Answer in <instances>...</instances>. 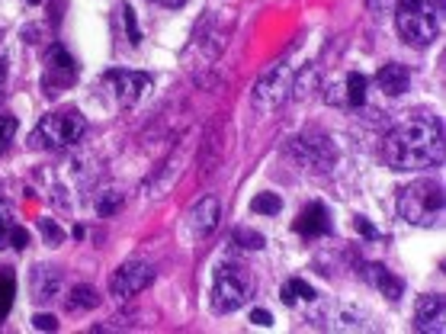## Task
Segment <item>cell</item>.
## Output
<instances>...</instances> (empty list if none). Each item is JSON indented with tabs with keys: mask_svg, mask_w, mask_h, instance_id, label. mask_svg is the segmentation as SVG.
Returning <instances> with one entry per match:
<instances>
[{
	"mask_svg": "<svg viewBox=\"0 0 446 334\" xmlns=\"http://www.w3.org/2000/svg\"><path fill=\"white\" fill-rule=\"evenodd\" d=\"M382 158L392 171H431L443 161V126L437 116H414L395 126L382 142Z\"/></svg>",
	"mask_w": 446,
	"mask_h": 334,
	"instance_id": "cell-1",
	"label": "cell"
},
{
	"mask_svg": "<svg viewBox=\"0 0 446 334\" xmlns=\"http://www.w3.org/2000/svg\"><path fill=\"white\" fill-rule=\"evenodd\" d=\"M299 48H302V46L295 42L292 48H286V52H283L280 58L273 61L270 68L257 77L254 91H250V107L257 109V113H270V109L283 107V103L289 100L292 84H295V74H299V68H302V61H299Z\"/></svg>",
	"mask_w": 446,
	"mask_h": 334,
	"instance_id": "cell-2",
	"label": "cell"
},
{
	"mask_svg": "<svg viewBox=\"0 0 446 334\" xmlns=\"http://www.w3.org/2000/svg\"><path fill=\"white\" fill-rule=\"evenodd\" d=\"M440 0H398L395 7V26L411 48H427L440 36Z\"/></svg>",
	"mask_w": 446,
	"mask_h": 334,
	"instance_id": "cell-3",
	"label": "cell"
},
{
	"mask_svg": "<svg viewBox=\"0 0 446 334\" xmlns=\"http://www.w3.org/2000/svg\"><path fill=\"white\" fill-rule=\"evenodd\" d=\"M398 213L411 225L431 228L443 215V187L437 180H414L398 193Z\"/></svg>",
	"mask_w": 446,
	"mask_h": 334,
	"instance_id": "cell-4",
	"label": "cell"
},
{
	"mask_svg": "<svg viewBox=\"0 0 446 334\" xmlns=\"http://www.w3.org/2000/svg\"><path fill=\"white\" fill-rule=\"evenodd\" d=\"M83 132H87V119H83L77 109H58V113H48L39 119L29 142L36 145V148L61 152V148H71V145L81 142Z\"/></svg>",
	"mask_w": 446,
	"mask_h": 334,
	"instance_id": "cell-5",
	"label": "cell"
},
{
	"mask_svg": "<svg viewBox=\"0 0 446 334\" xmlns=\"http://www.w3.org/2000/svg\"><path fill=\"white\" fill-rule=\"evenodd\" d=\"M250 296H254V276H250L241 264H222L219 270H215L212 309L219 312V315L238 312L241 305H248Z\"/></svg>",
	"mask_w": 446,
	"mask_h": 334,
	"instance_id": "cell-6",
	"label": "cell"
},
{
	"mask_svg": "<svg viewBox=\"0 0 446 334\" xmlns=\"http://www.w3.org/2000/svg\"><path fill=\"white\" fill-rule=\"evenodd\" d=\"M289 154H292L295 164L305 167V171H311V174H325V171H331L334 158H337L334 142L327 135H321V132H302V135H295L292 142H289Z\"/></svg>",
	"mask_w": 446,
	"mask_h": 334,
	"instance_id": "cell-7",
	"label": "cell"
},
{
	"mask_svg": "<svg viewBox=\"0 0 446 334\" xmlns=\"http://www.w3.org/2000/svg\"><path fill=\"white\" fill-rule=\"evenodd\" d=\"M154 283V267L144 260H126L116 267V274L109 276V293L116 299H132L142 289H148Z\"/></svg>",
	"mask_w": 446,
	"mask_h": 334,
	"instance_id": "cell-8",
	"label": "cell"
},
{
	"mask_svg": "<svg viewBox=\"0 0 446 334\" xmlns=\"http://www.w3.org/2000/svg\"><path fill=\"white\" fill-rule=\"evenodd\" d=\"M219 219H222V203L215 196H203L187 209L183 215V235L187 241H203L209 238L215 228H219Z\"/></svg>",
	"mask_w": 446,
	"mask_h": 334,
	"instance_id": "cell-9",
	"label": "cell"
},
{
	"mask_svg": "<svg viewBox=\"0 0 446 334\" xmlns=\"http://www.w3.org/2000/svg\"><path fill=\"white\" fill-rule=\"evenodd\" d=\"M103 84L119 107H135L151 93V77L138 74V71H109L103 77Z\"/></svg>",
	"mask_w": 446,
	"mask_h": 334,
	"instance_id": "cell-10",
	"label": "cell"
},
{
	"mask_svg": "<svg viewBox=\"0 0 446 334\" xmlns=\"http://www.w3.org/2000/svg\"><path fill=\"white\" fill-rule=\"evenodd\" d=\"M74 77H77L74 58H71L61 46L48 48V71H46V77H42V91H46L48 97H58L61 91H68L71 84H74Z\"/></svg>",
	"mask_w": 446,
	"mask_h": 334,
	"instance_id": "cell-11",
	"label": "cell"
},
{
	"mask_svg": "<svg viewBox=\"0 0 446 334\" xmlns=\"http://www.w3.org/2000/svg\"><path fill=\"white\" fill-rule=\"evenodd\" d=\"M65 293V274L58 267H36L29 274V296L36 302H55Z\"/></svg>",
	"mask_w": 446,
	"mask_h": 334,
	"instance_id": "cell-12",
	"label": "cell"
},
{
	"mask_svg": "<svg viewBox=\"0 0 446 334\" xmlns=\"http://www.w3.org/2000/svg\"><path fill=\"white\" fill-rule=\"evenodd\" d=\"M443 321H446V302L437 293H427V296L417 299L414 305V328L417 331H433L443 334Z\"/></svg>",
	"mask_w": 446,
	"mask_h": 334,
	"instance_id": "cell-13",
	"label": "cell"
},
{
	"mask_svg": "<svg viewBox=\"0 0 446 334\" xmlns=\"http://www.w3.org/2000/svg\"><path fill=\"white\" fill-rule=\"evenodd\" d=\"M180 171H183V152H177V154H170V158L164 161V164L154 171L148 180H144V196H151V199H158V196H164L170 187H174V180L180 177Z\"/></svg>",
	"mask_w": 446,
	"mask_h": 334,
	"instance_id": "cell-14",
	"label": "cell"
},
{
	"mask_svg": "<svg viewBox=\"0 0 446 334\" xmlns=\"http://www.w3.org/2000/svg\"><path fill=\"white\" fill-rule=\"evenodd\" d=\"M292 228L305 238L327 235V232H331V213H327V206L325 203H309L302 213H299V219L292 222Z\"/></svg>",
	"mask_w": 446,
	"mask_h": 334,
	"instance_id": "cell-15",
	"label": "cell"
},
{
	"mask_svg": "<svg viewBox=\"0 0 446 334\" xmlns=\"http://www.w3.org/2000/svg\"><path fill=\"white\" fill-rule=\"evenodd\" d=\"M363 280L370 283L372 289H379V296H386L388 302H398L401 293H405V283L382 264H366L363 267Z\"/></svg>",
	"mask_w": 446,
	"mask_h": 334,
	"instance_id": "cell-16",
	"label": "cell"
},
{
	"mask_svg": "<svg viewBox=\"0 0 446 334\" xmlns=\"http://www.w3.org/2000/svg\"><path fill=\"white\" fill-rule=\"evenodd\" d=\"M376 84H379V91L386 93V97H401V93L411 87V71L405 68V65H398V61H388V65L379 68Z\"/></svg>",
	"mask_w": 446,
	"mask_h": 334,
	"instance_id": "cell-17",
	"label": "cell"
},
{
	"mask_svg": "<svg viewBox=\"0 0 446 334\" xmlns=\"http://www.w3.org/2000/svg\"><path fill=\"white\" fill-rule=\"evenodd\" d=\"M366 87H370V81H366L360 71L347 74V77H344V103H347V107H363V103H366Z\"/></svg>",
	"mask_w": 446,
	"mask_h": 334,
	"instance_id": "cell-18",
	"label": "cell"
},
{
	"mask_svg": "<svg viewBox=\"0 0 446 334\" xmlns=\"http://www.w3.org/2000/svg\"><path fill=\"white\" fill-rule=\"evenodd\" d=\"M315 299H318V293L305 280H286V283H283V302H286V305L315 302Z\"/></svg>",
	"mask_w": 446,
	"mask_h": 334,
	"instance_id": "cell-19",
	"label": "cell"
},
{
	"mask_svg": "<svg viewBox=\"0 0 446 334\" xmlns=\"http://www.w3.org/2000/svg\"><path fill=\"white\" fill-rule=\"evenodd\" d=\"M97 302H100V296L93 293L90 286H83V283L71 289V296H68V309L71 312H90Z\"/></svg>",
	"mask_w": 446,
	"mask_h": 334,
	"instance_id": "cell-20",
	"label": "cell"
},
{
	"mask_svg": "<svg viewBox=\"0 0 446 334\" xmlns=\"http://www.w3.org/2000/svg\"><path fill=\"white\" fill-rule=\"evenodd\" d=\"M122 203H126V196L119 190H103L93 199V209H97V215H116L122 209Z\"/></svg>",
	"mask_w": 446,
	"mask_h": 334,
	"instance_id": "cell-21",
	"label": "cell"
},
{
	"mask_svg": "<svg viewBox=\"0 0 446 334\" xmlns=\"http://www.w3.org/2000/svg\"><path fill=\"white\" fill-rule=\"evenodd\" d=\"M334 321H341V325H337L341 331H366V328H370V325H366L370 319H366L360 309H341Z\"/></svg>",
	"mask_w": 446,
	"mask_h": 334,
	"instance_id": "cell-22",
	"label": "cell"
},
{
	"mask_svg": "<svg viewBox=\"0 0 446 334\" xmlns=\"http://www.w3.org/2000/svg\"><path fill=\"white\" fill-rule=\"evenodd\" d=\"M283 209V199L276 193H257V196L250 199V213L257 215H276Z\"/></svg>",
	"mask_w": 446,
	"mask_h": 334,
	"instance_id": "cell-23",
	"label": "cell"
},
{
	"mask_svg": "<svg viewBox=\"0 0 446 334\" xmlns=\"http://www.w3.org/2000/svg\"><path fill=\"white\" fill-rule=\"evenodd\" d=\"M16 116H10V113H0V154L7 152L10 145H13V138H16Z\"/></svg>",
	"mask_w": 446,
	"mask_h": 334,
	"instance_id": "cell-24",
	"label": "cell"
},
{
	"mask_svg": "<svg viewBox=\"0 0 446 334\" xmlns=\"http://www.w3.org/2000/svg\"><path fill=\"white\" fill-rule=\"evenodd\" d=\"M39 232H42L48 248H61V244H65V232H61L52 219H39Z\"/></svg>",
	"mask_w": 446,
	"mask_h": 334,
	"instance_id": "cell-25",
	"label": "cell"
},
{
	"mask_svg": "<svg viewBox=\"0 0 446 334\" xmlns=\"http://www.w3.org/2000/svg\"><path fill=\"white\" fill-rule=\"evenodd\" d=\"M235 241L241 244L244 250H260V248H264V235H260V232H248V228H238Z\"/></svg>",
	"mask_w": 446,
	"mask_h": 334,
	"instance_id": "cell-26",
	"label": "cell"
},
{
	"mask_svg": "<svg viewBox=\"0 0 446 334\" xmlns=\"http://www.w3.org/2000/svg\"><path fill=\"white\" fill-rule=\"evenodd\" d=\"M122 23H126V36H129V46H138L142 42V32H138V23H135V10L126 4L122 7Z\"/></svg>",
	"mask_w": 446,
	"mask_h": 334,
	"instance_id": "cell-27",
	"label": "cell"
},
{
	"mask_svg": "<svg viewBox=\"0 0 446 334\" xmlns=\"http://www.w3.org/2000/svg\"><path fill=\"white\" fill-rule=\"evenodd\" d=\"M10 305H13V280H10V276H0V321L7 319Z\"/></svg>",
	"mask_w": 446,
	"mask_h": 334,
	"instance_id": "cell-28",
	"label": "cell"
},
{
	"mask_svg": "<svg viewBox=\"0 0 446 334\" xmlns=\"http://www.w3.org/2000/svg\"><path fill=\"white\" fill-rule=\"evenodd\" d=\"M10 232H13V222H10L7 206L0 199V248H10Z\"/></svg>",
	"mask_w": 446,
	"mask_h": 334,
	"instance_id": "cell-29",
	"label": "cell"
},
{
	"mask_svg": "<svg viewBox=\"0 0 446 334\" xmlns=\"http://www.w3.org/2000/svg\"><path fill=\"white\" fill-rule=\"evenodd\" d=\"M26 244H29V235H26V228H20V225H13V232H10V248H16V250H23Z\"/></svg>",
	"mask_w": 446,
	"mask_h": 334,
	"instance_id": "cell-30",
	"label": "cell"
},
{
	"mask_svg": "<svg viewBox=\"0 0 446 334\" xmlns=\"http://www.w3.org/2000/svg\"><path fill=\"white\" fill-rule=\"evenodd\" d=\"M32 328L36 331H55L58 321H55V315H32Z\"/></svg>",
	"mask_w": 446,
	"mask_h": 334,
	"instance_id": "cell-31",
	"label": "cell"
},
{
	"mask_svg": "<svg viewBox=\"0 0 446 334\" xmlns=\"http://www.w3.org/2000/svg\"><path fill=\"white\" fill-rule=\"evenodd\" d=\"M353 225H356V232H360V235H363V238H379V232L370 225V222L363 219V215H356V219H353Z\"/></svg>",
	"mask_w": 446,
	"mask_h": 334,
	"instance_id": "cell-32",
	"label": "cell"
},
{
	"mask_svg": "<svg viewBox=\"0 0 446 334\" xmlns=\"http://www.w3.org/2000/svg\"><path fill=\"white\" fill-rule=\"evenodd\" d=\"M250 321H254V325H260V328H270L273 325V319H270V312H266V309H254V312H250Z\"/></svg>",
	"mask_w": 446,
	"mask_h": 334,
	"instance_id": "cell-33",
	"label": "cell"
},
{
	"mask_svg": "<svg viewBox=\"0 0 446 334\" xmlns=\"http://www.w3.org/2000/svg\"><path fill=\"white\" fill-rule=\"evenodd\" d=\"M395 0H366V7H370V13H376V16H382L388 7H392Z\"/></svg>",
	"mask_w": 446,
	"mask_h": 334,
	"instance_id": "cell-34",
	"label": "cell"
},
{
	"mask_svg": "<svg viewBox=\"0 0 446 334\" xmlns=\"http://www.w3.org/2000/svg\"><path fill=\"white\" fill-rule=\"evenodd\" d=\"M7 74V55H4V29H0V81Z\"/></svg>",
	"mask_w": 446,
	"mask_h": 334,
	"instance_id": "cell-35",
	"label": "cell"
},
{
	"mask_svg": "<svg viewBox=\"0 0 446 334\" xmlns=\"http://www.w3.org/2000/svg\"><path fill=\"white\" fill-rule=\"evenodd\" d=\"M154 4H161V7H183L187 0H154Z\"/></svg>",
	"mask_w": 446,
	"mask_h": 334,
	"instance_id": "cell-36",
	"label": "cell"
},
{
	"mask_svg": "<svg viewBox=\"0 0 446 334\" xmlns=\"http://www.w3.org/2000/svg\"><path fill=\"white\" fill-rule=\"evenodd\" d=\"M29 4H32V7H39V4H42V0H29Z\"/></svg>",
	"mask_w": 446,
	"mask_h": 334,
	"instance_id": "cell-37",
	"label": "cell"
}]
</instances>
